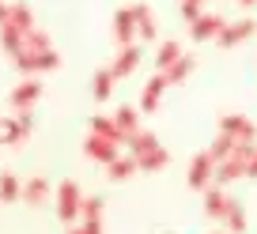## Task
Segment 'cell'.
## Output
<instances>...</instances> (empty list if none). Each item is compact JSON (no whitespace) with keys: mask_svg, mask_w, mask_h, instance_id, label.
<instances>
[{"mask_svg":"<svg viewBox=\"0 0 257 234\" xmlns=\"http://www.w3.org/2000/svg\"><path fill=\"white\" fill-rule=\"evenodd\" d=\"M12 65L23 76H42V72L61 68V53H57L53 46L49 49H16V53H12Z\"/></svg>","mask_w":257,"mask_h":234,"instance_id":"6da1fadb","label":"cell"},{"mask_svg":"<svg viewBox=\"0 0 257 234\" xmlns=\"http://www.w3.org/2000/svg\"><path fill=\"white\" fill-rule=\"evenodd\" d=\"M80 204H83L80 185H76L72 178H64L61 185H57V219H64L68 226L80 223Z\"/></svg>","mask_w":257,"mask_h":234,"instance_id":"7a4b0ae2","label":"cell"},{"mask_svg":"<svg viewBox=\"0 0 257 234\" xmlns=\"http://www.w3.org/2000/svg\"><path fill=\"white\" fill-rule=\"evenodd\" d=\"M31 129H34V113L31 110L16 113V117H0V147L23 144V140L31 136Z\"/></svg>","mask_w":257,"mask_h":234,"instance_id":"3957f363","label":"cell"},{"mask_svg":"<svg viewBox=\"0 0 257 234\" xmlns=\"http://www.w3.org/2000/svg\"><path fill=\"white\" fill-rule=\"evenodd\" d=\"M140 57H144V49H140V42H133V46H121L117 57H113L106 68H110L113 80H125V76H133L140 68Z\"/></svg>","mask_w":257,"mask_h":234,"instance_id":"277c9868","label":"cell"},{"mask_svg":"<svg viewBox=\"0 0 257 234\" xmlns=\"http://www.w3.org/2000/svg\"><path fill=\"white\" fill-rule=\"evenodd\" d=\"M212 174H216V162H212V155H208V151H201V155H193V162H189V174H185V181H189V189L204 193V189L212 185Z\"/></svg>","mask_w":257,"mask_h":234,"instance_id":"5b68a950","label":"cell"},{"mask_svg":"<svg viewBox=\"0 0 257 234\" xmlns=\"http://www.w3.org/2000/svg\"><path fill=\"white\" fill-rule=\"evenodd\" d=\"M38 98H42V80H38V76H31V80H23L19 87H12V91H8V106H12L16 113L31 110Z\"/></svg>","mask_w":257,"mask_h":234,"instance_id":"8992f818","label":"cell"},{"mask_svg":"<svg viewBox=\"0 0 257 234\" xmlns=\"http://www.w3.org/2000/svg\"><path fill=\"white\" fill-rule=\"evenodd\" d=\"M253 34H257V23L246 16V19H238V23H223V31L216 34V42L223 49H234V46H242V42H249Z\"/></svg>","mask_w":257,"mask_h":234,"instance_id":"52a82bcc","label":"cell"},{"mask_svg":"<svg viewBox=\"0 0 257 234\" xmlns=\"http://www.w3.org/2000/svg\"><path fill=\"white\" fill-rule=\"evenodd\" d=\"M227 19L216 16V12H201L197 19H189V38L193 42H216V34L223 31Z\"/></svg>","mask_w":257,"mask_h":234,"instance_id":"ba28073f","label":"cell"},{"mask_svg":"<svg viewBox=\"0 0 257 234\" xmlns=\"http://www.w3.org/2000/svg\"><path fill=\"white\" fill-rule=\"evenodd\" d=\"M19 200H23L27 208H46L49 204V178H42V174L27 178L23 189H19Z\"/></svg>","mask_w":257,"mask_h":234,"instance_id":"9c48e42d","label":"cell"},{"mask_svg":"<svg viewBox=\"0 0 257 234\" xmlns=\"http://www.w3.org/2000/svg\"><path fill=\"white\" fill-rule=\"evenodd\" d=\"M219 132H227L234 140H257V125L249 117H242V113H223L219 117Z\"/></svg>","mask_w":257,"mask_h":234,"instance_id":"30bf717a","label":"cell"},{"mask_svg":"<svg viewBox=\"0 0 257 234\" xmlns=\"http://www.w3.org/2000/svg\"><path fill=\"white\" fill-rule=\"evenodd\" d=\"M170 83H167V76L163 72H155L152 80L144 83V91H140V113H155L159 110V102H163V91H167Z\"/></svg>","mask_w":257,"mask_h":234,"instance_id":"8fae6325","label":"cell"},{"mask_svg":"<svg viewBox=\"0 0 257 234\" xmlns=\"http://www.w3.org/2000/svg\"><path fill=\"white\" fill-rule=\"evenodd\" d=\"M83 155H87V159H95V162H110V159H117V144H113V140H106V136H95V132H91L87 140H83Z\"/></svg>","mask_w":257,"mask_h":234,"instance_id":"7c38bea8","label":"cell"},{"mask_svg":"<svg viewBox=\"0 0 257 234\" xmlns=\"http://www.w3.org/2000/svg\"><path fill=\"white\" fill-rule=\"evenodd\" d=\"M113 42H117V46H133V42H137V19H133V8H117V12H113Z\"/></svg>","mask_w":257,"mask_h":234,"instance_id":"4fadbf2b","label":"cell"},{"mask_svg":"<svg viewBox=\"0 0 257 234\" xmlns=\"http://www.w3.org/2000/svg\"><path fill=\"white\" fill-rule=\"evenodd\" d=\"M133 19H137V38H140V42H155L159 23H155L152 8H148V4H133Z\"/></svg>","mask_w":257,"mask_h":234,"instance_id":"5bb4252c","label":"cell"},{"mask_svg":"<svg viewBox=\"0 0 257 234\" xmlns=\"http://www.w3.org/2000/svg\"><path fill=\"white\" fill-rule=\"evenodd\" d=\"M238 178H246V162L242 159H223V162H216V174H212V185H231V181H238Z\"/></svg>","mask_w":257,"mask_h":234,"instance_id":"9a60e30c","label":"cell"},{"mask_svg":"<svg viewBox=\"0 0 257 234\" xmlns=\"http://www.w3.org/2000/svg\"><path fill=\"white\" fill-rule=\"evenodd\" d=\"M125 147H128V155H133V159H140V155L155 151V147H163V144H159V136H155V132H148V129H137L133 136L125 140Z\"/></svg>","mask_w":257,"mask_h":234,"instance_id":"2e32d148","label":"cell"},{"mask_svg":"<svg viewBox=\"0 0 257 234\" xmlns=\"http://www.w3.org/2000/svg\"><path fill=\"white\" fill-rule=\"evenodd\" d=\"M113 125H117V132H121V144H125V140L140 129V110H137V106H117Z\"/></svg>","mask_w":257,"mask_h":234,"instance_id":"e0dca14e","label":"cell"},{"mask_svg":"<svg viewBox=\"0 0 257 234\" xmlns=\"http://www.w3.org/2000/svg\"><path fill=\"white\" fill-rule=\"evenodd\" d=\"M227 200H231V196L223 193V185H208V189H204V215H208V219H223Z\"/></svg>","mask_w":257,"mask_h":234,"instance_id":"ac0fdd59","label":"cell"},{"mask_svg":"<svg viewBox=\"0 0 257 234\" xmlns=\"http://www.w3.org/2000/svg\"><path fill=\"white\" fill-rule=\"evenodd\" d=\"M133 174H137V159L133 155H117V159L106 162V178L110 181H128Z\"/></svg>","mask_w":257,"mask_h":234,"instance_id":"d6986e66","label":"cell"},{"mask_svg":"<svg viewBox=\"0 0 257 234\" xmlns=\"http://www.w3.org/2000/svg\"><path fill=\"white\" fill-rule=\"evenodd\" d=\"M182 53H185V49H182V42H174V38L159 42V46H155V68H159V72H167V68L174 65V61H178Z\"/></svg>","mask_w":257,"mask_h":234,"instance_id":"ffe728a7","label":"cell"},{"mask_svg":"<svg viewBox=\"0 0 257 234\" xmlns=\"http://www.w3.org/2000/svg\"><path fill=\"white\" fill-rule=\"evenodd\" d=\"M19 189L23 181L16 170H0V204H19Z\"/></svg>","mask_w":257,"mask_h":234,"instance_id":"44dd1931","label":"cell"},{"mask_svg":"<svg viewBox=\"0 0 257 234\" xmlns=\"http://www.w3.org/2000/svg\"><path fill=\"white\" fill-rule=\"evenodd\" d=\"M113 76H110V68H98L95 76H91V95H95V102H106V98L113 95Z\"/></svg>","mask_w":257,"mask_h":234,"instance_id":"7402d4cb","label":"cell"},{"mask_svg":"<svg viewBox=\"0 0 257 234\" xmlns=\"http://www.w3.org/2000/svg\"><path fill=\"white\" fill-rule=\"evenodd\" d=\"M223 223H227V230L231 234H246V208H242L238 200H227V211H223Z\"/></svg>","mask_w":257,"mask_h":234,"instance_id":"603a6c76","label":"cell"},{"mask_svg":"<svg viewBox=\"0 0 257 234\" xmlns=\"http://www.w3.org/2000/svg\"><path fill=\"white\" fill-rule=\"evenodd\" d=\"M167 162H170V151H167V147H155V151H148V155L137 159V170H144V174H159Z\"/></svg>","mask_w":257,"mask_h":234,"instance_id":"cb8c5ba5","label":"cell"},{"mask_svg":"<svg viewBox=\"0 0 257 234\" xmlns=\"http://www.w3.org/2000/svg\"><path fill=\"white\" fill-rule=\"evenodd\" d=\"M193 68H197V57L182 53V57H178V61H174V65H170V68H167V72H163V76H167V83H170V87H174V83H182L185 76L193 72Z\"/></svg>","mask_w":257,"mask_h":234,"instance_id":"d4e9b609","label":"cell"},{"mask_svg":"<svg viewBox=\"0 0 257 234\" xmlns=\"http://www.w3.org/2000/svg\"><path fill=\"white\" fill-rule=\"evenodd\" d=\"M91 132H95V136L113 140V144H121V132H117V125H113V117H106V113H95V117H91Z\"/></svg>","mask_w":257,"mask_h":234,"instance_id":"484cf974","label":"cell"},{"mask_svg":"<svg viewBox=\"0 0 257 234\" xmlns=\"http://www.w3.org/2000/svg\"><path fill=\"white\" fill-rule=\"evenodd\" d=\"M231 151H234V136H227V132H219V136L212 140V147H208L212 162H223V159H231Z\"/></svg>","mask_w":257,"mask_h":234,"instance_id":"4316f807","label":"cell"},{"mask_svg":"<svg viewBox=\"0 0 257 234\" xmlns=\"http://www.w3.org/2000/svg\"><path fill=\"white\" fill-rule=\"evenodd\" d=\"M102 208H106L102 196H83V204H80V219H102Z\"/></svg>","mask_w":257,"mask_h":234,"instance_id":"83f0119b","label":"cell"},{"mask_svg":"<svg viewBox=\"0 0 257 234\" xmlns=\"http://www.w3.org/2000/svg\"><path fill=\"white\" fill-rule=\"evenodd\" d=\"M204 12V0H182V16H185V23L189 19H197Z\"/></svg>","mask_w":257,"mask_h":234,"instance_id":"f1b7e54d","label":"cell"},{"mask_svg":"<svg viewBox=\"0 0 257 234\" xmlns=\"http://www.w3.org/2000/svg\"><path fill=\"white\" fill-rule=\"evenodd\" d=\"M80 234H106L102 219H80Z\"/></svg>","mask_w":257,"mask_h":234,"instance_id":"f546056e","label":"cell"},{"mask_svg":"<svg viewBox=\"0 0 257 234\" xmlns=\"http://www.w3.org/2000/svg\"><path fill=\"white\" fill-rule=\"evenodd\" d=\"M246 178H257V151L249 155V162H246Z\"/></svg>","mask_w":257,"mask_h":234,"instance_id":"4dcf8cb0","label":"cell"},{"mask_svg":"<svg viewBox=\"0 0 257 234\" xmlns=\"http://www.w3.org/2000/svg\"><path fill=\"white\" fill-rule=\"evenodd\" d=\"M8 19V0H0V23Z\"/></svg>","mask_w":257,"mask_h":234,"instance_id":"1f68e13d","label":"cell"},{"mask_svg":"<svg viewBox=\"0 0 257 234\" xmlns=\"http://www.w3.org/2000/svg\"><path fill=\"white\" fill-rule=\"evenodd\" d=\"M238 4H242V8H253V4H257V0H238Z\"/></svg>","mask_w":257,"mask_h":234,"instance_id":"d6a6232c","label":"cell"},{"mask_svg":"<svg viewBox=\"0 0 257 234\" xmlns=\"http://www.w3.org/2000/svg\"><path fill=\"white\" fill-rule=\"evenodd\" d=\"M68 234H80V226H68Z\"/></svg>","mask_w":257,"mask_h":234,"instance_id":"836d02e7","label":"cell"},{"mask_svg":"<svg viewBox=\"0 0 257 234\" xmlns=\"http://www.w3.org/2000/svg\"><path fill=\"white\" fill-rule=\"evenodd\" d=\"M216 234H219V230H216Z\"/></svg>","mask_w":257,"mask_h":234,"instance_id":"e575fe53","label":"cell"}]
</instances>
